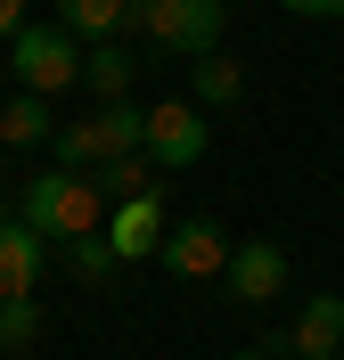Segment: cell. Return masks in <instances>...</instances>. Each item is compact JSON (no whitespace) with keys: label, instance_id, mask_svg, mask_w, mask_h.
<instances>
[{"label":"cell","instance_id":"cell-1","mask_svg":"<svg viewBox=\"0 0 344 360\" xmlns=\"http://www.w3.org/2000/svg\"><path fill=\"white\" fill-rule=\"evenodd\" d=\"M17 221L33 229L42 246H74V238L107 229V197H98L91 172H58V164H42V172L25 180V197H17Z\"/></svg>","mask_w":344,"mask_h":360},{"label":"cell","instance_id":"cell-2","mask_svg":"<svg viewBox=\"0 0 344 360\" xmlns=\"http://www.w3.org/2000/svg\"><path fill=\"white\" fill-rule=\"evenodd\" d=\"M8 74H17V90H33V98H58V90L82 82V41H74L58 17L49 25L25 17V33L8 41Z\"/></svg>","mask_w":344,"mask_h":360},{"label":"cell","instance_id":"cell-3","mask_svg":"<svg viewBox=\"0 0 344 360\" xmlns=\"http://www.w3.org/2000/svg\"><path fill=\"white\" fill-rule=\"evenodd\" d=\"M148 49H164V58H213L222 49V33H229V0H156L148 8Z\"/></svg>","mask_w":344,"mask_h":360},{"label":"cell","instance_id":"cell-4","mask_svg":"<svg viewBox=\"0 0 344 360\" xmlns=\"http://www.w3.org/2000/svg\"><path fill=\"white\" fill-rule=\"evenodd\" d=\"M205 107H189V98H156L148 107V164L156 172H189V164L205 156Z\"/></svg>","mask_w":344,"mask_h":360},{"label":"cell","instance_id":"cell-5","mask_svg":"<svg viewBox=\"0 0 344 360\" xmlns=\"http://www.w3.org/2000/svg\"><path fill=\"white\" fill-rule=\"evenodd\" d=\"M172 278H222L229 270V229L213 221V213H189V221L164 229V254H156Z\"/></svg>","mask_w":344,"mask_h":360},{"label":"cell","instance_id":"cell-6","mask_svg":"<svg viewBox=\"0 0 344 360\" xmlns=\"http://www.w3.org/2000/svg\"><path fill=\"white\" fill-rule=\"evenodd\" d=\"M279 287H287V246H279V238L229 246V270H222V295H229V303H271Z\"/></svg>","mask_w":344,"mask_h":360},{"label":"cell","instance_id":"cell-7","mask_svg":"<svg viewBox=\"0 0 344 360\" xmlns=\"http://www.w3.org/2000/svg\"><path fill=\"white\" fill-rule=\"evenodd\" d=\"M164 229H172L164 197H132V205H107V246H115V262H156V254H164Z\"/></svg>","mask_w":344,"mask_h":360},{"label":"cell","instance_id":"cell-8","mask_svg":"<svg viewBox=\"0 0 344 360\" xmlns=\"http://www.w3.org/2000/svg\"><path fill=\"white\" fill-rule=\"evenodd\" d=\"M287 352H303V360H344V287L303 295L295 328H287Z\"/></svg>","mask_w":344,"mask_h":360},{"label":"cell","instance_id":"cell-9","mask_svg":"<svg viewBox=\"0 0 344 360\" xmlns=\"http://www.w3.org/2000/svg\"><path fill=\"white\" fill-rule=\"evenodd\" d=\"M49 139H58V115H49V98H33V90H8V98H0V148H8V156H42Z\"/></svg>","mask_w":344,"mask_h":360},{"label":"cell","instance_id":"cell-10","mask_svg":"<svg viewBox=\"0 0 344 360\" xmlns=\"http://www.w3.org/2000/svg\"><path fill=\"white\" fill-rule=\"evenodd\" d=\"M42 238L25 221H0V295H42Z\"/></svg>","mask_w":344,"mask_h":360},{"label":"cell","instance_id":"cell-11","mask_svg":"<svg viewBox=\"0 0 344 360\" xmlns=\"http://www.w3.org/2000/svg\"><path fill=\"white\" fill-rule=\"evenodd\" d=\"M238 98H246V66H238V58H222V49H213V58H197V66H189V107H238Z\"/></svg>","mask_w":344,"mask_h":360},{"label":"cell","instance_id":"cell-12","mask_svg":"<svg viewBox=\"0 0 344 360\" xmlns=\"http://www.w3.org/2000/svg\"><path fill=\"white\" fill-rule=\"evenodd\" d=\"M132 74H139L132 41H98V49H82V90H98V107H107V98H132Z\"/></svg>","mask_w":344,"mask_h":360},{"label":"cell","instance_id":"cell-13","mask_svg":"<svg viewBox=\"0 0 344 360\" xmlns=\"http://www.w3.org/2000/svg\"><path fill=\"white\" fill-rule=\"evenodd\" d=\"M58 25H66L82 49H98V41H123V0H58Z\"/></svg>","mask_w":344,"mask_h":360},{"label":"cell","instance_id":"cell-14","mask_svg":"<svg viewBox=\"0 0 344 360\" xmlns=\"http://www.w3.org/2000/svg\"><path fill=\"white\" fill-rule=\"evenodd\" d=\"M98 197H107V205H132V197H164V172H156V164H148V156H107V164H98Z\"/></svg>","mask_w":344,"mask_h":360},{"label":"cell","instance_id":"cell-15","mask_svg":"<svg viewBox=\"0 0 344 360\" xmlns=\"http://www.w3.org/2000/svg\"><path fill=\"white\" fill-rule=\"evenodd\" d=\"M91 123H98V139H107V156H148V107H139V98H107Z\"/></svg>","mask_w":344,"mask_h":360},{"label":"cell","instance_id":"cell-16","mask_svg":"<svg viewBox=\"0 0 344 360\" xmlns=\"http://www.w3.org/2000/svg\"><path fill=\"white\" fill-rule=\"evenodd\" d=\"M42 328H49L42 295H0V352H33Z\"/></svg>","mask_w":344,"mask_h":360},{"label":"cell","instance_id":"cell-17","mask_svg":"<svg viewBox=\"0 0 344 360\" xmlns=\"http://www.w3.org/2000/svg\"><path fill=\"white\" fill-rule=\"evenodd\" d=\"M49 164H58V172H98V164H107V139H98V123H58V139H49Z\"/></svg>","mask_w":344,"mask_h":360},{"label":"cell","instance_id":"cell-18","mask_svg":"<svg viewBox=\"0 0 344 360\" xmlns=\"http://www.w3.org/2000/svg\"><path fill=\"white\" fill-rule=\"evenodd\" d=\"M66 270H74V278H91V287H98V278H115L123 262H115L107 229H91V238H74V246H66Z\"/></svg>","mask_w":344,"mask_h":360},{"label":"cell","instance_id":"cell-19","mask_svg":"<svg viewBox=\"0 0 344 360\" xmlns=\"http://www.w3.org/2000/svg\"><path fill=\"white\" fill-rule=\"evenodd\" d=\"M17 33H25V0H0V49L17 41Z\"/></svg>","mask_w":344,"mask_h":360},{"label":"cell","instance_id":"cell-20","mask_svg":"<svg viewBox=\"0 0 344 360\" xmlns=\"http://www.w3.org/2000/svg\"><path fill=\"white\" fill-rule=\"evenodd\" d=\"M287 17H336V0H279Z\"/></svg>","mask_w":344,"mask_h":360},{"label":"cell","instance_id":"cell-21","mask_svg":"<svg viewBox=\"0 0 344 360\" xmlns=\"http://www.w3.org/2000/svg\"><path fill=\"white\" fill-rule=\"evenodd\" d=\"M148 8H156V0H123V17H132V25H148Z\"/></svg>","mask_w":344,"mask_h":360},{"label":"cell","instance_id":"cell-22","mask_svg":"<svg viewBox=\"0 0 344 360\" xmlns=\"http://www.w3.org/2000/svg\"><path fill=\"white\" fill-rule=\"evenodd\" d=\"M229 360H279V344H254V352H229Z\"/></svg>","mask_w":344,"mask_h":360},{"label":"cell","instance_id":"cell-23","mask_svg":"<svg viewBox=\"0 0 344 360\" xmlns=\"http://www.w3.org/2000/svg\"><path fill=\"white\" fill-rule=\"evenodd\" d=\"M0 221H17V213H8V197H0Z\"/></svg>","mask_w":344,"mask_h":360},{"label":"cell","instance_id":"cell-24","mask_svg":"<svg viewBox=\"0 0 344 360\" xmlns=\"http://www.w3.org/2000/svg\"><path fill=\"white\" fill-rule=\"evenodd\" d=\"M0 164H8V148H0Z\"/></svg>","mask_w":344,"mask_h":360},{"label":"cell","instance_id":"cell-25","mask_svg":"<svg viewBox=\"0 0 344 360\" xmlns=\"http://www.w3.org/2000/svg\"><path fill=\"white\" fill-rule=\"evenodd\" d=\"M336 17H344V0H336Z\"/></svg>","mask_w":344,"mask_h":360}]
</instances>
